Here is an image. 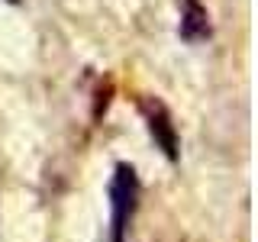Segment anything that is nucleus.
Returning <instances> with one entry per match:
<instances>
[{"instance_id":"obj_3","label":"nucleus","mask_w":258,"mask_h":242,"mask_svg":"<svg viewBox=\"0 0 258 242\" xmlns=\"http://www.w3.org/2000/svg\"><path fill=\"white\" fill-rule=\"evenodd\" d=\"M184 42H204L210 36V13L200 0H181V26H177Z\"/></svg>"},{"instance_id":"obj_2","label":"nucleus","mask_w":258,"mask_h":242,"mask_svg":"<svg viewBox=\"0 0 258 242\" xmlns=\"http://www.w3.org/2000/svg\"><path fill=\"white\" fill-rule=\"evenodd\" d=\"M145 123H149V133L155 139V145L165 152V158L177 161V133H174V123L168 119L161 103H145Z\"/></svg>"},{"instance_id":"obj_1","label":"nucleus","mask_w":258,"mask_h":242,"mask_svg":"<svg viewBox=\"0 0 258 242\" xmlns=\"http://www.w3.org/2000/svg\"><path fill=\"white\" fill-rule=\"evenodd\" d=\"M136 197H139V177L133 165H116L110 181V242H126V229L136 213Z\"/></svg>"}]
</instances>
